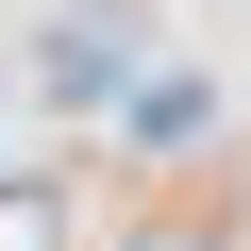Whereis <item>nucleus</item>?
<instances>
[{"mask_svg":"<svg viewBox=\"0 0 251 251\" xmlns=\"http://www.w3.org/2000/svg\"><path fill=\"white\" fill-rule=\"evenodd\" d=\"M134 50H151V17L134 0H50L34 17V84L84 117V100H134Z\"/></svg>","mask_w":251,"mask_h":251,"instance_id":"f257e3e1","label":"nucleus"},{"mask_svg":"<svg viewBox=\"0 0 251 251\" xmlns=\"http://www.w3.org/2000/svg\"><path fill=\"white\" fill-rule=\"evenodd\" d=\"M117 117H134L151 151H184V134H218V84H201V67H134V100H117Z\"/></svg>","mask_w":251,"mask_h":251,"instance_id":"f03ea898","label":"nucleus"},{"mask_svg":"<svg viewBox=\"0 0 251 251\" xmlns=\"http://www.w3.org/2000/svg\"><path fill=\"white\" fill-rule=\"evenodd\" d=\"M0 251H67V201L50 184H0Z\"/></svg>","mask_w":251,"mask_h":251,"instance_id":"7ed1b4c3","label":"nucleus"}]
</instances>
